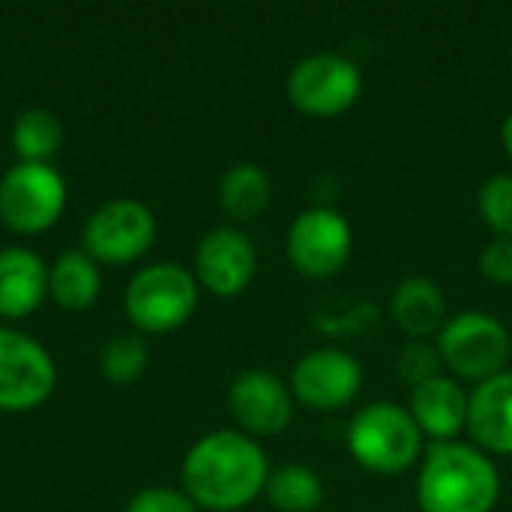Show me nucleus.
I'll use <instances>...</instances> for the list:
<instances>
[{"mask_svg":"<svg viewBox=\"0 0 512 512\" xmlns=\"http://www.w3.org/2000/svg\"><path fill=\"white\" fill-rule=\"evenodd\" d=\"M270 465L255 438L243 432H210L183 459V492L198 510L237 512L267 486Z\"/></svg>","mask_w":512,"mask_h":512,"instance_id":"nucleus-1","label":"nucleus"},{"mask_svg":"<svg viewBox=\"0 0 512 512\" xmlns=\"http://www.w3.org/2000/svg\"><path fill=\"white\" fill-rule=\"evenodd\" d=\"M501 495L498 468L480 447L459 441L432 444L420 480L417 504L423 512H492Z\"/></svg>","mask_w":512,"mask_h":512,"instance_id":"nucleus-2","label":"nucleus"},{"mask_svg":"<svg viewBox=\"0 0 512 512\" xmlns=\"http://www.w3.org/2000/svg\"><path fill=\"white\" fill-rule=\"evenodd\" d=\"M348 450L372 474H402L423 453V432L411 411L396 402H372L354 414Z\"/></svg>","mask_w":512,"mask_h":512,"instance_id":"nucleus-3","label":"nucleus"},{"mask_svg":"<svg viewBox=\"0 0 512 512\" xmlns=\"http://www.w3.org/2000/svg\"><path fill=\"white\" fill-rule=\"evenodd\" d=\"M126 315L141 333H171L183 327L198 306V282L195 273L174 261H159L141 267L123 294Z\"/></svg>","mask_w":512,"mask_h":512,"instance_id":"nucleus-4","label":"nucleus"},{"mask_svg":"<svg viewBox=\"0 0 512 512\" xmlns=\"http://www.w3.org/2000/svg\"><path fill=\"white\" fill-rule=\"evenodd\" d=\"M438 351L447 369L468 381H489L507 372L512 354L510 330L486 312H462L438 333Z\"/></svg>","mask_w":512,"mask_h":512,"instance_id":"nucleus-5","label":"nucleus"},{"mask_svg":"<svg viewBox=\"0 0 512 512\" xmlns=\"http://www.w3.org/2000/svg\"><path fill=\"white\" fill-rule=\"evenodd\" d=\"M66 207V183L51 165L15 162L0 177V222L15 234L48 231Z\"/></svg>","mask_w":512,"mask_h":512,"instance_id":"nucleus-6","label":"nucleus"},{"mask_svg":"<svg viewBox=\"0 0 512 512\" xmlns=\"http://www.w3.org/2000/svg\"><path fill=\"white\" fill-rule=\"evenodd\" d=\"M360 90H363L360 69L348 57L333 54V51L303 57L291 69L288 84H285L291 105L309 117L345 114L360 99Z\"/></svg>","mask_w":512,"mask_h":512,"instance_id":"nucleus-7","label":"nucleus"},{"mask_svg":"<svg viewBox=\"0 0 512 512\" xmlns=\"http://www.w3.org/2000/svg\"><path fill=\"white\" fill-rule=\"evenodd\" d=\"M156 240V216L147 204L135 198H117L102 204L84 222V252L96 264H132Z\"/></svg>","mask_w":512,"mask_h":512,"instance_id":"nucleus-8","label":"nucleus"},{"mask_svg":"<svg viewBox=\"0 0 512 512\" xmlns=\"http://www.w3.org/2000/svg\"><path fill=\"white\" fill-rule=\"evenodd\" d=\"M57 369L45 345L21 330L0 327V411H33L54 393Z\"/></svg>","mask_w":512,"mask_h":512,"instance_id":"nucleus-9","label":"nucleus"},{"mask_svg":"<svg viewBox=\"0 0 512 512\" xmlns=\"http://www.w3.org/2000/svg\"><path fill=\"white\" fill-rule=\"evenodd\" d=\"M351 225L330 207L303 210L288 228V258L294 270L312 279L339 273L351 258Z\"/></svg>","mask_w":512,"mask_h":512,"instance_id":"nucleus-10","label":"nucleus"},{"mask_svg":"<svg viewBox=\"0 0 512 512\" xmlns=\"http://www.w3.org/2000/svg\"><path fill=\"white\" fill-rule=\"evenodd\" d=\"M291 393L312 411H339L351 405L363 387L360 363L339 348L309 351L291 372Z\"/></svg>","mask_w":512,"mask_h":512,"instance_id":"nucleus-11","label":"nucleus"},{"mask_svg":"<svg viewBox=\"0 0 512 512\" xmlns=\"http://www.w3.org/2000/svg\"><path fill=\"white\" fill-rule=\"evenodd\" d=\"M228 408L243 435L273 438L285 432L294 417V393L279 375L267 369H249L231 384Z\"/></svg>","mask_w":512,"mask_h":512,"instance_id":"nucleus-12","label":"nucleus"},{"mask_svg":"<svg viewBox=\"0 0 512 512\" xmlns=\"http://www.w3.org/2000/svg\"><path fill=\"white\" fill-rule=\"evenodd\" d=\"M255 270L258 252L240 228H213L195 249V282L216 297L243 294L255 279Z\"/></svg>","mask_w":512,"mask_h":512,"instance_id":"nucleus-13","label":"nucleus"},{"mask_svg":"<svg viewBox=\"0 0 512 512\" xmlns=\"http://www.w3.org/2000/svg\"><path fill=\"white\" fill-rule=\"evenodd\" d=\"M468 432L486 456H512V372L477 384L468 402Z\"/></svg>","mask_w":512,"mask_h":512,"instance_id":"nucleus-14","label":"nucleus"},{"mask_svg":"<svg viewBox=\"0 0 512 512\" xmlns=\"http://www.w3.org/2000/svg\"><path fill=\"white\" fill-rule=\"evenodd\" d=\"M468 402L471 396L456 378H435L411 393V417L423 435L435 444H450L462 429H468Z\"/></svg>","mask_w":512,"mask_h":512,"instance_id":"nucleus-15","label":"nucleus"},{"mask_svg":"<svg viewBox=\"0 0 512 512\" xmlns=\"http://www.w3.org/2000/svg\"><path fill=\"white\" fill-rule=\"evenodd\" d=\"M48 294L45 261L24 246L0 249V318L18 321L33 315Z\"/></svg>","mask_w":512,"mask_h":512,"instance_id":"nucleus-16","label":"nucleus"},{"mask_svg":"<svg viewBox=\"0 0 512 512\" xmlns=\"http://www.w3.org/2000/svg\"><path fill=\"white\" fill-rule=\"evenodd\" d=\"M393 318L411 339H426L444 330L447 324V300L441 288L426 276L405 279L393 294Z\"/></svg>","mask_w":512,"mask_h":512,"instance_id":"nucleus-17","label":"nucleus"},{"mask_svg":"<svg viewBox=\"0 0 512 512\" xmlns=\"http://www.w3.org/2000/svg\"><path fill=\"white\" fill-rule=\"evenodd\" d=\"M102 288L99 264L84 249L60 252L48 267V297L66 312H84L96 303Z\"/></svg>","mask_w":512,"mask_h":512,"instance_id":"nucleus-18","label":"nucleus"},{"mask_svg":"<svg viewBox=\"0 0 512 512\" xmlns=\"http://www.w3.org/2000/svg\"><path fill=\"white\" fill-rule=\"evenodd\" d=\"M270 198H273L270 177L255 162H237L219 180V204L237 222L258 219L270 207Z\"/></svg>","mask_w":512,"mask_h":512,"instance_id":"nucleus-19","label":"nucleus"},{"mask_svg":"<svg viewBox=\"0 0 512 512\" xmlns=\"http://www.w3.org/2000/svg\"><path fill=\"white\" fill-rule=\"evenodd\" d=\"M12 150L18 162L48 165L63 144V123L48 108H24L12 123Z\"/></svg>","mask_w":512,"mask_h":512,"instance_id":"nucleus-20","label":"nucleus"},{"mask_svg":"<svg viewBox=\"0 0 512 512\" xmlns=\"http://www.w3.org/2000/svg\"><path fill=\"white\" fill-rule=\"evenodd\" d=\"M264 495L279 512H315L324 501V486L312 468L282 465L270 471Z\"/></svg>","mask_w":512,"mask_h":512,"instance_id":"nucleus-21","label":"nucleus"},{"mask_svg":"<svg viewBox=\"0 0 512 512\" xmlns=\"http://www.w3.org/2000/svg\"><path fill=\"white\" fill-rule=\"evenodd\" d=\"M99 366H102V375L111 384L126 387V384H132V381H138L144 375V369H147V345L138 336H114L102 348Z\"/></svg>","mask_w":512,"mask_h":512,"instance_id":"nucleus-22","label":"nucleus"},{"mask_svg":"<svg viewBox=\"0 0 512 512\" xmlns=\"http://www.w3.org/2000/svg\"><path fill=\"white\" fill-rule=\"evenodd\" d=\"M480 216L498 234L512 240V174H498L480 189Z\"/></svg>","mask_w":512,"mask_h":512,"instance_id":"nucleus-23","label":"nucleus"},{"mask_svg":"<svg viewBox=\"0 0 512 512\" xmlns=\"http://www.w3.org/2000/svg\"><path fill=\"white\" fill-rule=\"evenodd\" d=\"M441 366H444L441 351L426 345L423 339H411L399 354V375L414 387L441 378Z\"/></svg>","mask_w":512,"mask_h":512,"instance_id":"nucleus-24","label":"nucleus"},{"mask_svg":"<svg viewBox=\"0 0 512 512\" xmlns=\"http://www.w3.org/2000/svg\"><path fill=\"white\" fill-rule=\"evenodd\" d=\"M126 512H201L195 507V501L186 492L168 489V486H150L141 489L129 504Z\"/></svg>","mask_w":512,"mask_h":512,"instance_id":"nucleus-25","label":"nucleus"},{"mask_svg":"<svg viewBox=\"0 0 512 512\" xmlns=\"http://www.w3.org/2000/svg\"><path fill=\"white\" fill-rule=\"evenodd\" d=\"M480 273L495 285H512V240L498 237L480 252Z\"/></svg>","mask_w":512,"mask_h":512,"instance_id":"nucleus-26","label":"nucleus"},{"mask_svg":"<svg viewBox=\"0 0 512 512\" xmlns=\"http://www.w3.org/2000/svg\"><path fill=\"white\" fill-rule=\"evenodd\" d=\"M501 141H504V150H507V156L512 159V111L507 114L504 126H501Z\"/></svg>","mask_w":512,"mask_h":512,"instance_id":"nucleus-27","label":"nucleus"}]
</instances>
